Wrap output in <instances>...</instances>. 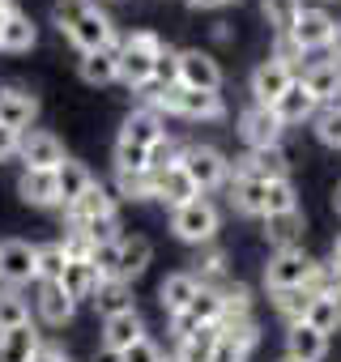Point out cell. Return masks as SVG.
I'll use <instances>...</instances> for the list:
<instances>
[{"mask_svg": "<svg viewBox=\"0 0 341 362\" xmlns=\"http://www.w3.org/2000/svg\"><path fill=\"white\" fill-rule=\"evenodd\" d=\"M162 52V39L154 30H137L120 43V60H115V81L132 86V90H149L154 86V60Z\"/></svg>", "mask_w": 341, "mask_h": 362, "instance_id": "obj_1", "label": "cell"}, {"mask_svg": "<svg viewBox=\"0 0 341 362\" xmlns=\"http://www.w3.org/2000/svg\"><path fill=\"white\" fill-rule=\"evenodd\" d=\"M180 166H184V175L197 184V192H209V188H218V184H226V179H231V162L214 145H184Z\"/></svg>", "mask_w": 341, "mask_h": 362, "instance_id": "obj_2", "label": "cell"}, {"mask_svg": "<svg viewBox=\"0 0 341 362\" xmlns=\"http://www.w3.org/2000/svg\"><path fill=\"white\" fill-rule=\"evenodd\" d=\"M170 230H175L184 243H209L214 235H218V209L205 201V197H197V201H188V205H180L175 214H170Z\"/></svg>", "mask_w": 341, "mask_h": 362, "instance_id": "obj_3", "label": "cell"}, {"mask_svg": "<svg viewBox=\"0 0 341 362\" xmlns=\"http://www.w3.org/2000/svg\"><path fill=\"white\" fill-rule=\"evenodd\" d=\"M18 158H22L26 170H56V166L64 162V145H60V136L47 132V128H26V132L18 136Z\"/></svg>", "mask_w": 341, "mask_h": 362, "instance_id": "obj_4", "label": "cell"}, {"mask_svg": "<svg viewBox=\"0 0 341 362\" xmlns=\"http://www.w3.org/2000/svg\"><path fill=\"white\" fill-rule=\"evenodd\" d=\"M311 269H316V260H307L303 247L277 252V256L265 264V286H269V290H294V286H303V281L311 277Z\"/></svg>", "mask_w": 341, "mask_h": 362, "instance_id": "obj_5", "label": "cell"}, {"mask_svg": "<svg viewBox=\"0 0 341 362\" xmlns=\"http://www.w3.org/2000/svg\"><path fill=\"white\" fill-rule=\"evenodd\" d=\"M64 39L86 56V52H103V47H115V26H111V18L107 13H98V9H90L73 30H64Z\"/></svg>", "mask_w": 341, "mask_h": 362, "instance_id": "obj_6", "label": "cell"}, {"mask_svg": "<svg viewBox=\"0 0 341 362\" xmlns=\"http://www.w3.org/2000/svg\"><path fill=\"white\" fill-rule=\"evenodd\" d=\"M0 281L9 290L35 281V247L22 243V239H5L0 243Z\"/></svg>", "mask_w": 341, "mask_h": 362, "instance_id": "obj_7", "label": "cell"}, {"mask_svg": "<svg viewBox=\"0 0 341 362\" xmlns=\"http://www.w3.org/2000/svg\"><path fill=\"white\" fill-rule=\"evenodd\" d=\"M184 90H214L222 86V69L209 52H180V77H175Z\"/></svg>", "mask_w": 341, "mask_h": 362, "instance_id": "obj_8", "label": "cell"}, {"mask_svg": "<svg viewBox=\"0 0 341 362\" xmlns=\"http://www.w3.org/2000/svg\"><path fill=\"white\" fill-rule=\"evenodd\" d=\"M333 18L324 13V9H303L299 18H294V26H290V43L299 47V52H316V47H328V39H333Z\"/></svg>", "mask_w": 341, "mask_h": 362, "instance_id": "obj_9", "label": "cell"}, {"mask_svg": "<svg viewBox=\"0 0 341 362\" xmlns=\"http://www.w3.org/2000/svg\"><path fill=\"white\" fill-rule=\"evenodd\" d=\"M294 81V69L290 64H282V60H265V64H256V73H252V94H256V107H273L282 94H286V86Z\"/></svg>", "mask_w": 341, "mask_h": 362, "instance_id": "obj_10", "label": "cell"}, {"mask_svg": "<svg viewBox=\"0 0 341 362\" xmlns=\"http://www.w3.org/2000/svg\"><path fill=\"white\" fill-rule=\"evenodd\" d=\"M141 337H145V320L137 315V307L103 320V349H107L111 358H115V354H124L128 345H137Z\"/></svg>", "mask_w": 341, "mask_h": 362, "instance_id": "obj_11", "label": "cell"}, {"mask_svg": "<svg viewBox=\"0 0 341 362\" xmlns=\"http://www.w3.org/2000/svg\"><path fill=\"white\" fill-rule=\"evenodd\" d=\"M235 175H252V179H260V184H273V179H290V158H286V149H282V145L252 149V153L239 162V170H235Z\"/></svg>", "mask_w": 341, "mask_h": 362, "instance_id": "obj_12", "label": "cell"}, {"mask_svg": "<svg viewBox=\"0 0 341 362\" xmlns=\"http://www.w3.org/2000/svg\"><path fill=\"white\" fill-rule=\"evenodd\" d=\"M239 132H243V141H248L252 149H269V145L282 141V119H277L269 107H248V111L239 115Z\"/></svg>", "mask_w": 341, "mask_h": 362, "instance_id": "obj_13", "label": "cell"}, {"mask_svg": "<svg viewBox=\"0 0 341 362\" xmlns=\"http://www.w3.org/2000/svg\"><path fill=\"white\" fill-rule=\"evenodd\" d=\"M35 115H39V98L30 90H18V86L0 90V124H5V128L26 132L35 124Z\"/></svg>", "mask_w": 341, "mask_h": 362, "instance_id": "obj_14", "label": "cell"}, {"mask_svg": "<svg viewBox=\"0 0 341 362\" xmlns=\"http://www.w3.org/2000/svg\"><path fill=\"white\" fill-rule=\"evenodd\" d=\"M303 90L324 107V103H341V64L333 60H320V64H307V73L299 77Z\"/></svg>", "mask_w": 341, "mask_h": 362, "instance_id": "obj_15", "label": "cell"}, {"mask_svg": "<svg viewBox=\"0 0 341 362\" xmlns=\"http://www.w3.org/2000/svg\"><path fill=\"white\" fill-rule=\"evenodd\" d=\"M162 136H166V124H162V115H158V111H149V107H137V111L124 119V128H120V141L141 145V149L158 145Z\"/></svg>", "mask_w": 341, "mask_h": 362, "instance_id": "obj_16", "label": "cell"}, {"mask_svg": "<svg viewBox=\"0 0 341 362\" xmlns=\"http://www.w3.org/2000/svg\"><path fill=\"white\" fill-rule=\"evenodd\" d=\"M158 179V188H154V201H166L170 209H180V205H188V201H197L201 192H197V184L184 175V166L175 162V166H166L162 175H154Z\"/></svg>", "mask_w": 341, "mask_h": 362, "instance_id": "obj_17", "label": "cell"}, {"mask_svg": "<svg viewBox=\"0 0 341 362\" xmlns=\"http://www.w3.org/2000/svg\"><path fill=\"white\" fill-rule=\"evenodd\" d=\"M328 354V337L324 332H316L311 324H290V332H286V358H294V362H320Z\"/></svg>", "mask_w": 341, "mask_h": 362, "instance_id": "obj_18", "label": "cell"}, {"mask_svg": "<svg viewBox=\"0 0 341 362\" xmlns=\"http://www.w3.org/2000/svg\"><path fill=\"white\" fill-rule=\"evenodd\" d=\"M316 107H320V103H316V98L303 90V81L294 77V81L286 86V94H282L269 111H273V115L282 119V128H286V124H303V119H311V115H316Z\"/></svg>", "mask_w": 341, "mask_h": 362, "instance_id": "obj_19", "label": "cell"}, {"mask_svg": "<svg viewBox=\"0 0 341 362\" xmlns=\"http://www.w3.org/2000/svg\"><path fill=\"white\" fill-rule=\"evenodd\" d=\"M18 197H22L26 205H39V209L60 205V192H56V170H22V179H18Z\"/></svg>", "mask_w": 341, "mask_h": 362, "instance_id": "obj_20", "label": "cell"}, {"mask_svg": "<svg viewBox=\"0 0 341 362\" xmlns=\"http://www.w3.org/2000/svg\"><path fill=\"white\" fill-rule=\"evenodd\" d=\"M69 209V222L73 226H81V222H90V218H107V214H115V197L98 184V179H94V184L73 201V205H64Z\"/></svg>", "mask_w": 341, "mask_h": 362, "instance_id": "obj_21", "label": "cell"}, {"mask_svg": "<svg viewBox=\"0 0 341 362\" xmlns=\"http://www.w3.org/2000/svg\"><path fill=\"white\" fill-rule=\"evenodd\" d=\"M265 239L277 252H294L303 243V214L299 209H290V214H265Z\"/></svg>", "mask_w": 341, "mask_h": 362, "instance_id": "obj_22", "label": "cell"}, {"mask_svg": "<svg viewBox=\"0 0 341 362\" xmlns=\"http://www.w3.org/2000/svg\"><path fill=\"white\" fill-rule=\"evenodd\" d=\"M175 115H188V119H222V115H226V103H222V94H214V90H184V86H180V107H175Z\"/></svg>", "mask_w": 341, "mask_h": 362, "instance_id": "obj_23", "label": "cell"}, {"mask_svg": "<svg viewBox=\"0 0 341 362\" xmlns=\"http://www.w3.org/2000/svg\"><path fill=\"white\" fill-rule=\"evenodd\" d=\"M149 260H154V247H149V239H141V235H132V239H120V273H115V281H137L145 269H149Z\"/></svg>", "mask_w": 341, "mask_h": 362, "instance_id": "obj_24", "label": "cell"}, {"mask_svg": "<svg viewBox=\"0 0 341 362\" xmlns=\"http://www.w3.org/2000/svg\"><path fill=\"white\" fill-rule=\"evenodd\" d=\"M98 281H103V277H98V269H94L90 260H69V264H64V277H60L56 286H60L73 303H81V298H94Z\"/></svg>", "mask_w": 341, "mask_h": 362, "instance_id": "obj_25", "label": "cell"}, {"mask_svg": "<svg viewBox=\"0 0 341 362\" xmlns=\"http://www.w3.org/2000/svg\"><path fill=\"white\" fill-rule=\"evenodd\" d=\"M73 298L56 286V281H39V320L43 324H52V328H60V324H69L73 320Z\"/></svg>", "mask_w": 341, "mask_h": 362, "instance_id": "obj_26", "label": "cell"}, {"mask_svg": "<svg viewBox=\"0 0 341 362\" xmlns=\"http://www.w3.org/2000/svg\"><path fill=\"white\" fill-rule=\"evenodd\" d=\"M39 345H43V341H39L35 324L9 328V332H0V362H30Z\"/></svg>", "mask_w": 341, "mask_h": 362, "instance_id": "obj_27", "label": "cell"}, {"mask_svg": "<svg viewBox=\"0 0 341 362\" xmlns=\"http://www.w3.org/2000/svg\"><path fill=\"white\" fill-rule=\"evenodd\" d=\"M90 184H94V175H90L81 162L64 158V162L56 166V192H60V205H73V201H77Z\"/></svg>", "mask_w": 341, "mask_h": 362, "instance_id": "obj_28", "label": "cell"}, {"mask_svg": "<svg viewBox=\"0 0 341 362\" xmlns=\"http://www.w3.org/2000/svg\"><path fill=\"white\" fill-rule=\"evenodd\" d=\"M115 60H120V43L103 47V52H86L81 56V81L86 86H111L115 81Z\"/></svg>", "mask_w": 341, "mask_h": 362, "instance_id": "obj_29", "label": "cell"}, {"mask_svg": "<svg viewBox=\"0 0 341 362\" xmlns=\"http://www.w3.org/2000/svg\"><path fill=\"white\" fill-rule=\"evenodd\" d=\"M201 286H197V277L192 273H170L162 286H158V298H162V307H166V315H175V311H184L188 303H192V294H197Z\"/></svg>", "mask_w": 341, "mask_h": 362, "instance_id": "obj_30", "label": "cell"}, {"mask_svg": "<svg viewBox=\"0 0 341 362\" xmlns=\"http://www.w3.org/2000/svg\"><path fill=\"white\" fill-rule=\"evenodd\" d=\"M231 201H235L239 214H256V218H265V184H260V179H252V175H235V179H231Z\"/></svg>", "mask_w": 341, "mask_h": 362, "instance_id": "obj_31", "label": "cell"}, {"mask_svg": "<svg viewBox=\"0 0 341 362\" xmlns=\"http://www.w3.org/2000/svg\"><path fill=\"white\" fill-rule=\"evenodd\" d=\"M94 307H98V315L107 320V315H120V311H132V290H128V281H98V290H94V298H90Z\"/></svg>", "mask_w": 341, "mask_h": 362, "instance_id": "obj_32", "label": "cell"}, {"mask_svg": "<svg viewBox=\"0 0 341 362\" xmlns=\"http://www.w3.org/2000/svg\"><path fill=\"white\" fill-rule=\"evenodd\" d=\"M214 341H218V324H197L188 337H180V362H209L214 354Z\"/></svg>", "mask_w": 341, "mask_h": 362, "instance_id": "obj_33", "label": "cell"}, {"mask_svg": "<svg viewBox=\"0 0 341 362\" xmlns=\"http://www.w3.org/2000/svg\"><path fill=\"white\" fill-rule=\"evenodd\" d=\"M303 324H311L316 332H337V324H341V298L337 294H316L311 298V307H307V315H303Z\"/></svg>", "mask_w": 341, "mask_h": 362, "instance_id": "obj_34", "label": "cell"}, {"mask_svg": "<svg viewBox=\"0 0 341 362\" xmlns=\"http://www.w3.org/2000/svg\"><path fill=\"white\" fill-rule=\"evenodd\" d=\"M35 39H39V30H35V22L26 13H13L5 26H0V52H30Z\"/></svg>", "mask_w": 341, "mask_h": 362, "instance_id": "obj_35", "label": "cell"}, {"mask_svg": "<svg viewBox=\"0 0 341 362\" xmlns=\"http://www.w3.org/2000/svg\"><path fill=\"white\" fill-rule=\"evenodd\" d=\"M154 188H158L154 170H115V192L128 201H154Z\"/></svg>", "mask_w": 341, "mask_h": 362, "instance_id": "obj_36", "label": "cell"}, {"mask_svg": "<svg viewBox=\"0 0 341 362\" xmlns=\"http://www.w3.org/2000/svg\"><path fill=\"white\" fill-rule=\"evenodd\" d=\"M64 264H69V256H64L60 243H39L35 247V281H60Z\"/></svg>", "mask_w": 341, "mask_h": 362, "instance_id": "obj_37", "label": "cell"}, {"mask_svg": "<svg viewBox=\"0 0 341 362\" xmlns=\"http://www.w3.org/2000/svg\"><path fill=\"white\" fill-rule=\"evenodd\" d=\"M184 311L192 315V324H218V320H222V294H218L214 286H201Z\"/></svg>", "mask_w": 341, "mask_h": 362, "instance_id": "obj_38", "label": "cell"}, {"mask_svg": "<svg viewBox=\"0 0 341 362\" xmlns=\"http://www.w3.org/2000/svg\"><path fill=\"white\" fill-rule=\"evenodd\" d=\"M260 13L269 18V26H273L277 35H290L294 18L303 13V0H260Z\"/></svg>", "mask_w": 341, "mask_h": 362, "instance_id": "obj_39", "label": "cell"}, {"mask_svg": "<svg viewBox=\"0 0 341 362\" xmlns=\"http://www.w3.org/2000/svg\"><path fill=\"white\" fill-rule=\"evenodd\" d=\"M316 136L324 141V145H333V149H341V103H324V107H316Z\"/></svg>", "mask_w": 341, "mask_h": 362, "instance_id": "obj_40", "label": "cell"}, {"mask_svg": "<svg viewBox=\"0 0 341 362\" xmlns=\"http://www.w3.org/2000/svg\"><path fill=\"white\" fill-rule=\"evenodd\" d=\"M218 332H222L226 341H235L243 354L260 341V328H256V320H252V315H239V320H218Z\"/></svg>", "mask_w": 341, "mask_h": 362, "instance_id": "obj_41", "label": "cell"}, {"mask_svg": "<svg viewBox=\"0 0 341 362\" xmlns=\"http://www.w3.org/2000/svg\"><path fill=\"white\" fill-rule=\"evenodd\" d=\"M22 324H30V307H26V298L18 290H5L0 294V332L22 328Z\"/></svg>", "mask_w": 341, "mask_h": 362, "instance_id": "obj_42", "label": "cell"}, {"mask_svg": "<svg viewBox=\"0 0 341 362\" xmlns=\"http://www.w3.org/2000/svg\"><path fill=\"white\" fill-rule=\"evenodd\" d=\"M273 307H277L290 324H299V320L307 315V307H311V294H307L303 286H294V290H273Z\"/></svg>", "mask_w": 341, "mask_h": 362, "instance_id": "obj_43", "label": "cell"}, {"mask_svg": "<svg viewBox=\"0 0 341 362\" xmlns=\"http://www.w3.org/2000/svg\"><path fill=\"white\" fill-rule=\"evenodd\" d=\"M290 209H299V197H294L290 179H273V184H265V214H290Z\"/></svg>", "mask_w": 341, "mask_h": 362, "instance_id": "obj_44", "label": "cell"}, {"mask_svg": "<svg viewBox=\"0 0 341 362\" xmlns=\"http://www.w3.org/2000/svg\"><path fill=\"white\" fill-rule=\"evenodd\" d=\"M73 230H81L94 247H98V243H120V218H115V214L90 218V222H81V226H73Z\"/></svg>", "mask_w": 341, "mask_h": 362, "instance_id": "obj_45", "label": "cell"}, {"mask_svg": "<svg viewBox=\"0 0 341 362\" xmlns=\"http://www.w3.org/2000/svg\"><path fill=\"white\" fill-rule=\"evenodd\" d=\"M94 5H90V0H56V9H52V22L60 26V30H73L86 13H90Z\"/></svg>", "mask_w": 341, "mask_h": 362, "instance_id": "obj_46", "label": "cell"}, {"mask_svg": "<svg viewBox=\"0 0 341 362\" xmlns=\"http://www.w3.org/2000/svg\"><path fill=\"white\" fill-rule=\"evenodd\" d=\"M180 158H184V145H175L170 136H162L158 145H149V170H154V175H162L166 166H175Z\"/></svg>", "mask_w": 341, "mask_h": 362, "instance_id": "obj_47", "label": "cell"}, {"mask_svg": "<svg viewBox=\"0 0 341 362\" xmlns=\"http://www.w3.org/2000/svg\"><path fill=\"white\" fill-rule=\"evenodd\" d=\"M90 264L98 269L103 281H111V277L120 273V243H98V247H90Z\"/></svg>", "mask_w": 341, "mask_h": 362, "instance_id": "obj_48", "label": "cell"}, {"mask_svg": "<svg viewBox=\"0 0 341 362\" xmlns=\"http://www.w3.org/2000/svg\"><path fill=\"white\" fill-rule=\"evenodd\" d=\"M115 170H149V149L120 141L115 145Z\"/></svg>", "mask_w": 341, "mask_h": 362, "instance_id": "obj_49", "label": "cell"}, {"mask_svg": "<svg viewBox=\"0 0 341 362\" xmlns=\"http://www.w3.org/2000/svg\"><path fill=\"white\" fill-rule=\"evenodd\" d=\"M175 77H180V52L162 47L154 60V86H175Z\"/></svg>", "mask_w": 341, "mask_h": 362, "instance_id": "obj_50", "label": "cell"}, {"mask_svg": "<svg viewBox=\"0 0 341 362\" xmlns=\"http://www.w3.org/2000/svg\"><path fill=\"white\" fill-rule=\"evenodd\" d=\"M111 362H166V358H162V349H158L149 337H141L137 345H128V349H124V354H115Z\"/></svg>", "mask_w": 341, "mask_h": 362, "instance_id": "obj_51", "label": "cell"}, {"mask_svg": "<svg viewBox=\"0 0 341 362\" xmlns=\"http://www.w3.org/2000/svg\"><path fill=\"white\" fill-rule=\"evenodd\" d=\"M248 354L235 345V341H226L222 332H218V341H214V354H209V362H243Z\"/></svg>", "mask_w": 341, "mask_h": 362, "instance_id": "obj_52", "label": "cell"}, {"mask_svg": "<svg viewBox=\"0 0 341 362\" xmlns=\"http://www.w3.org/2000/svg\"><path fill=\"white\" fill-rule=\"evenodd\" d=\"M18 136H22V132H13V128H5V124H0V162L18 158Z\"/></svg>", "mask_w": 341, "mask_h": 362, "instance_id": "obj_53", "label": "cell"}, {"mask_svg": "<svg viewBox=\"0 0 341 362\" xmlns=\"http://www.w3.org/2000/svg\"><path fill=\"white\" fill-rule=\"evenodd\" d=\"M294 56H303V52L290 43V35H277V56H273V60H282V64H290V69H294Z\"/></svg>", "mask_w": 341, "mask_h": 362, "instance_id": "obj_54", "label": "cell"}, {"mask_svg": "<svg viewBox=\"0 0 341 362\" xmlns=\"http://www.w3.org/2000/svg\"><path fill=\"white\" fill-rule=\"evenodd\" d=\"M30 362H69V358H64V349H56V345H39Z\"/></svg>", "mask_w": 341, "mask_h": 362, "instance_id": "obj_55", "label": "cell"}, {"mask_svg": "<svg viewBox=\"0 0 341 362\" xmlns=\"http://www.w3.org/2000/svg\"><path fill=\"white\" fill-rule=\"evenodd\" d=\"M328 52H333V64H341V22L333 26V39H328Z\"/></svg>", "mask_w": 341, "mask_h": 362, "instance_id": "obj_56", "label": "cell"}, {"mask_svg": "<svg viewBox=\"0 0 341 362\" xmlns=\"http://www.w3.org/2000/svg\"><path fill=\"white\" fill-rule=\"evenodd\" d=\"M197 9H222V5H239V0H188Z\"/></svg>", "mask_w": 341, "mask_h": 362, "instance_id": "obj_57", "label": "cell"}, {"mask_svg": "<svg viewBox=\"0 0 341 362\" xmlns=\"http://www.w3.org/2000/svg\"><path fill=\"white\" fill-rule=\"evenodd\" d=\"M13 13H18V9H13V0H0V26H5Z\"/></svg>", "mask_w": 341, "mask_h": 362, "instance_id": "obj_58", "label": "cell"}, {"mask_svg": "<svg viewBox=\"0 0 341 362\" xmlns=\"http://www.w3.org/2000/svg\"><path fill=\"white\" fill-rule=\"evenodd\" d=\"M333 269H341V239L333 243Z\"/></svg>", "mask_w": 341, "mask_h": 362, "instance_id": "obj_59", "label": "cell"}, {"mask_svg": "<svg viewBox=\"0 0 341 362\" xmlns=\"http://www.w3.org/2000/svg\"><path fill=\"white\" fill-rule=\"evenodd\" d=\"M333 290H337V298H341V269H333Z\"/></svg>", "mask_w": 341, "mask_h": 362, "instance_id": "obj_60", "label": "cell"}, {"mask_svg": "<svg viewBox=\"0 0 341 362\" xmlns=\"http://www.w3.org/2000/svg\"><path fill=\"white\" fill-rule=\"evenodd\" d=\"M333 205H337V214H341V184H337V192H333Z\"/></svg>", "mask_w": 341, "mask_h": 362, "instance_id": "obj_61", "label": "cell"}, {"mask_svg": "<svg viewBox=\"0 0 341 362\" xmlns=\"http://www.w3.org/2000/svg\"><path fill=\"white\" fill-rule=\"evenodd\" d=\"M166 362H180V358H166Z\"/></svg>", "mask_w": 341, "mask_h": 362, "instance_id": "obj_62", "label": "cell"}, {"mask_svg": "<svg viewBox=\"0 0 341 362\" xmlns=\"http://www.w3.org/2000/svg\"><path fill=\"white\" fill-rule=\"evenodd\" d=\"M282 362H294V358H282Z\"/></svg>", "mask_w": 341, "mask_h": 362, "instance_id": "obj_63", "label": "cell"}]
</instances>
